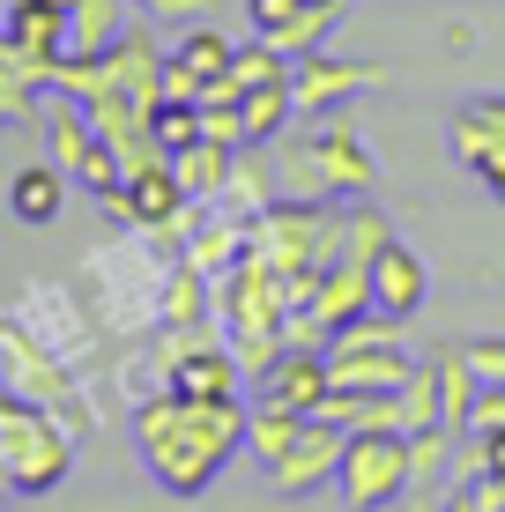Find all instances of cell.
Segmentation results:
<instances>
[{
  "mask_svg": "<svg viewBox=\"0 0 505 512\" xmlns=\"http://www.w3.org/2000/svg\"><path fill=\"white\" fill-rule=\"evenodd\" d=\"M134 446L171 498H201L246 446V401H186L164 386L134 401Z\"/></svg>",
  "mask_w": 505,
  "mask_h": 512,
  "instance_id": "1",
  "label": "cell"
},
{
  "mask_svg": "<svg viewBox=\"0 0 505 512\" xmlns=\"http://www.w3.org/2000/svg\"><path fill=\"white\" fill-rule=\"evenodd\" d=\"M171 245L149 231H127L112 245H97L82 260V305L104 334H142L156 327V305H164V275H171Z\"/></svg>",
  "mask_w": 505,
  "mask_h": 512,
  "instance_id": "2",
  "label": "cell"
},
{
  "mask_svg": "<svg viewBox=\"0 0 505 512\" xmlns=\"http://www.w3.org/2000/svg\"><path fill=\"white\" fill-rule=\"evenodd\" d=\"M342 245H350V208H335V201H283V193H275L253 216V253L275 268V282L290 290V305L342 260Z\"/></svg>",
  "mask_w": 505,
  "mask_h": 512,
  "instance_id": "3",
  "label": "cell"
},
{
  "mask_svg": "<svg viewBox=\"0 0 505 512\" xmlns=\"http://www.w3.org/2000/svg\"><path fill=\"white\" fill-rule=\"evenodd\" d=\"M275 193L283 201H372L379 193V156L364 149L350 119H320L305 141H290L275 164Z\"/></svg>",
  "mask_w": 505,
  "mask_h": 512,
  "instance_id": "4",
  "label": "cell"
},
{
  "mask_svg": "<svg viewBox=\"0 0 505 512\" xmlns=\"http://www.w3.org/2000/svg\"><path fill=\"white\" fill-rule=\"evenodd\" d=\"M75 446L82 438L67 431L45 401H23V394H0V483L15 498H45L75 475Z\"/></svg>",
  "mask_w": 505,
  "mask_h": 512,
  "instance_id": "5",
  "label": "cell"
},
{
  "mask_svg": "<svg viewBox=\"0 0 505 512\" xmlns=\"http://www.w3.org/2000/svg\"><path fill=\"white\" fill-rule=\"evenodd\" d=\"M416 372L409 342H402V320H387V312H364L350 320L327 342V379L335 386H372V394H402Z\"/></svg>",
  "mask_w": 505,
  "mask_h": 512,
  "instance_id": "6",
  "label": "cell"
},
{
  "mask_svg": "<svg viewBox=\"0 0 505 512\" xmlns=\"http://www.w3.org/2000/svg\"><path fill=\"white\" fill-rule=\"evenodd\" d=\"M335 490H342L350 512H379V505L409 498V438L402 431H350Z\"/></svg>",
  "mask_w": 505,
  "mask_h": 512,
  "instance_id": "7",
  "label": "cell"
},
{
  "mask_svg": "<svg viewBox=\"0 0 505 512\" xmlns=\"http://www.w3.org/2000/svg\"><path fill=\"white\" fill-rule=\"evenodd\" d=\"M231 52H238V38H223L216 23L171 30V45H164V97H186V104L231 97Z\"/></svg>",
  "mask_w": 505,
  "mask_h": 512,
  "instance_id": "8",
  "label": "cell"
},
{
  "mask_svg": "<svg viewBox=\"0 0 505 512\" xmlns=\"http://www.w3.org/2000/svg\"><path fill=\"white\" fill-rule=\"evenodd\" d=\"M372 90H379V67H372V60H350V52H335V45L290 60V97H298V119H335V112H350V104L372 97Z\"/></svg>",
  "mask_w": 505,
  "mask_h": 512,
  "instance_id": "9",
  "label": "cell"
},
{
  "mask_svg": "<svg viewBox=\"0 0 505 512\" xmlns=\"http://www.w3.org/2000/svg\"><path fill=\"white\" fill-rule=\"evenodd\" d=\"M8 320H23L52 357L82 364L90 357V312H82V290H60V282H23V297L8 305Z\"/></svg>",
  "mask_w": 505,
  "mask_h": 512,
  "instance_id": "10",
  "label": "cell"
},
{
  "mask_svg": "<svg viewBox=\"0 0 505 512\" xmlns=\"http://www.w3.org/2000/svg\"><path fill=\"white\" fill-rule=\"evenodd\" d=\"M164 342H171V394H186V401H238L246 364H238L231 342H208V334H164Z\"/></svg>",
  "mask_w": 505,
  "mask_h": 512,
  "instance_id": "11",
  "label": "cell"
},
{
  "mask_svg": "<svg viewBox=\"0 0 505 512\" xmlns=\"http://www.w3.org/2000/svg\"><path fill=\"white\" fill-rule=\"evenodd\" d=\"M342 446H350V431H342V423L305 416V431L290 438V453H283V461H268V490H275V498H312L320 483H335Z\"/></svg>",
  "mask_w": 505,
  "mask_h": 512,
  "instance_id": "12",
  "label": "cell"
},
{
  "mask_svg": "<svg viewBox=\"0 0 505 512\" xmlns=\"http://www.w3.org/2000/svg\"><path fill=\"white\" fill-rule=\"evenodd\" d=\"M327 349H298L290 342L283 357L268 364V372H260V401H275V409H298V416H312L327 401Z\"/></svg>",
  "mask_w": 505,
  "mask_h": 512,
  "instance_id": "13",
  "label": "cell"
},
{
  "mask_svg": "<svg viewBox=\"0 0 505 512\" xmlns=\"http://www.w3.org/2000/svg\"><path fill=\"white\" fill-rule=\"evenodd\" d=\"M364 282H372V312H387V320H416V305H424V290H431L424 260H416L402 238L379 245V260H372Z\"/></svg>",
  "mask_w": 505,
  "mask_h": 512,
  "instance_id": "14",
  "label": "cell"
},
{
  "mask_svg": "<svg viewBox=\"0 0 505 512\" xmlns=\"http://www.w3.org/2000/svg\"><path fill=\"white\" fill-rule=\"evenodd\" d=\"M446 149H454V164H461L483 193H491V201H505V141H498L491 127H483V119L468 112V104H461L454 119H446Z\"/></svg>",
  "mask_w": 505,
  "mask_h": 512,
  "instance_id": "15",
  "label": "cell"
},
{
  "mask_svg": "<svg viewBox=\"0 0 505 512\" xmlns=\"http://www.w3.org/2000/svg\"><path fill=\"white\" fill-rule=\"evenodd\" d=\"M127 23H134V0H67V52L60 60H104Z\"/></svg>",
  "mask_w": 505,
  "mask_h": 512,
  "instance_id": "16",
  "label": "cell"
},
{
  "mask_svg": "<svg viewBox=\"0 0 505 512\" xmlns=\"http://www.w3.org/2000/svg\"><path fill=\"white\" fill-rule=\"evenodd\" d=\"M67 171L52 164V156H38V164H23L15 171V186H8V208H15V223H30V231H45V223H60V208H67Z\"/></svg>",
  "mask_w": 505,
  "mask_h": 512,
  "instance_id": "17",
  "label": "cell"
},
{
  "mask_svg": "<svg viewBox=\"0 0 505 512\" xmlns=\"http://www.w3.org/2000/svg\"><path fill=\"white\" fill-rule=\"evenodd\" d=\"M231 164H238V149H231V141H216V134H201L194 149L171 156V171H179V186H186V201H194V208H216L223 201Z\"/></svg>",
  "mask_w": 505,
  "mask_h": 512,
  "instance_id": "18",
  "label": "cell"
},
{
  "mask_svg": "<svg viewBox=\"0 0 505 512\" xmlns=\"http://www.w3.org/2000/svg\"><path fill=\"white\" fill-rule=\"evenodd\" d=\"M439 401H446V431L468 438V423H476V394H483V379H476V364H468V349H439Z\"/></svg>",
  "mask_w": 505,
  "mask_h": 512,
  "instance_id": "19",
  "label": "cell"
},
{
  "mask_svg": "<svg viewBox=\"0 0 505 512\" xmlns=\"http://www.w3.org/2000/svg\"><path fill=\"white\" fill-rule=\"evenodd\" d=\"M416 431H446V401H439V364H416L402 386V438Z\"/></svg>",
  "mask_w": 505,
  "mask_h": 512,
  "instance_id": "20",
  "label": "cell"
},
{
  "mask_svg": "<svg viewBox=\"0 0 505 512\" xmlns=\"http://www.w3.org/2000/svg\"><path fill=\"white\" fill-rule=\"evenodd\" d=\"M305 431V416L298 409H275V401H260V409H246V446L260 453V461H283L290 453V438Z\"/></svg>",
  "mask_w": 505,
  "mask_h": 512,
  "instance_id": "21",
  "label": "cell"
},
{
  "mask_svg": "<svg viewBox=\"0 0 505 512\" xmlns=\"http://www.w3.org/2000/svg\"><path fill=\"white\" fill-rule=\"evenodd\" d=\"M38 97H45V75L0 52V127L8 119H38Z\"/></svg>",
  "mask_w": 505,
  "mask_h": 512,
  "instance_id": "22",
  "label": "cell"
},
{
  "mask_svg": "<svg viewBox=\"0 0 505 512\" xmlns=\"http://www.w3.org/2000/svg\"><path fill=\"white\" fill-rule=\"evenodd\" d=\"M149 134H156V149H164V156L194 149V141H201V104H186V97H164V104L149 112Z\"/></svg>",
  "mask_w": 505,
  "mask_h": 512,
  "instance_id": "23",
  "label": "cell"
},
{
  "mask_svg": "<svg viewBox=\"0 0 505 512\" xmlns=\"http://www.w3.org/2000/svg\"><path fill=\"white\" fill-rule=\"evenodd\" d=\"M268 201H275V179L253 164V149H238V164H231V186H223V208H238V216H260Z\"/></svg>",
  "mask_w": 505,
  "mask_h": 512,
  "instance_id": "24",
  "label": "cell"
},
{
  "mask_svg": "<svg viewBox=\"0 0 505 512\" xmlns=\"http://www.w3.org/2000/svg\"><path fill=\"white\" fill-rule=\"evenodd\" d=\"M335 23H342L335 8H305L298 23H283V30H275V38H268V45H283L290 60H305V52H320L327 38H335Z\"/></svg>",
  "mask_w": 505,
  "mask_h": 512,
  "instance_id": "25",
  "label": "cell"
},
{
  "mask_svg": "<svg viewBox=\"0 0 505 512\" xmlns=\"http://www.w3.org/2000/svg\"><path fill=\"white\" fill-rule=\"evenodd\" d=\"M134 15H149L156 30H186V23H208L216 0H134Z\"/></svg>",
  "mask_w": 505,
  "mask_h": 512,
  "instance_id": "26",
  "label": "cell"
},
{
  "mask_svg": "<svg viewBox=\"0 0 505 512\" xmlns=\"http://www.w3.org/2000/svg\"><path fill=\"white\" fill-rule=\"evenodd\" d=\"M468 364H476V379L483 386H505V334H468Z\"/></svg>",
  "mask_w": 505,
  "mask_h": 512,
  "instance_id": "27",
  "label": "cell"
},
{
  "mask_svg": "<svg viewBox=\"0 0 505 512\" xmlns=\"http://www.w3.org/2000/svg\"><path fill=\"white\" fill-rule=\"evenodd\" d=\"M246 15H253L260 38H275L283 23H298V15H305V0H246Z\"/></svg>",
  "mask_w": 505,
  "mask_h": 512,
  "instance_id": "28",
  "label": "cell"
},
{
  "mask_svg": "<svg viewBox=\"0 0 505 512\" xmlns=\"http://www.w3.org/2000/svg\"><path fill=\"white\" fill-rule=\"evenodd\" d=\"M468 431H505V386H483L476 394V423Z\"/></svg>",
  "mask_w": 505,
  "mask_h": 512,
  "instance_id": "29",
  "label": "cell"
},
{
  "mask_svg": "<svg viewBox=\"0 0 505 512\" xmlns=\"http://www.w3.org/2000/svg\"><path fill=\"white\" fill-rule=\"evenodd\" d=\"M468 112H476L483 127H491V134L505 141V97H468Z\"/></svg>",
  "mask_w": 505,
  "mask_h": 512,
  "instance_id": "30",
  "label": "cell"
},
{
  "mask_svg": "<svg viewBox=\"0 0 505 512\" xmlns=\"http://www.w3.org/2000/svg\"><path fill=\"white\" fill-rule=\"evenodd\" d=\"M431 512H483V498H476V490H468V483H454V490H446V498L431 505Z\"/></svg>",
  "mask_w": 505,
  "mask_h": 512,
  "instance_id": "31",
  "label": "cell"
},
{
  "mask_svg": "<svg viewBox=\"0 0 505 512\" xmlns=\"http://www.w3.org/2000/svg\"><path fill=\"white\" fill-rule=\"evenodd\" d=\"M446 52H476V23H461V15H454V23H446Z\"/></svg>",
  "mask_w": 505,
  "mask_h": 512,
  "instance_id": "32",
  "label": "cell"
},
{
  "mask_svg": "<svg viewBox=\"0 0 505 512\" xmlns=\"http://www.w3.org/2000/svg\"><path fill=\"white\" fill-rule=\"evenodd\" d=\"M8 8H67V0H8Z\"/></svg>",
  "mask_w": 505,
  "mask_h": 512,
  "instance_id": "33",
  "label": "cell"
},
{
  "mask_svg": "<svg viewBox=\"0 0 505 512\" xmlns=\"http://www.w3.org/2000/svg\"><path fill=\"white\" fill-rule=\"evenodd\" d=\"M305 8H335V15H350V0H305Z\"/></svg>",
  "mask_w": 505,
  "mask_h": 512,
  "instance_id": "34",
  "label": "cell"
},
{
  "mask_svg": "<svg viewBox=\"0 0 505 512\" xmlns=\"http://www.w3.org/2000/svg\"><path fill=\"white\" fill-rule=\"evenodd\" d=\"M0 512H15V490H8V483H0Z\"/></svg>",
  "mask_w": 505,
  "mask_h": 512,
  "instance_id": "35",
  "label": "cell"
}]
</instances>
